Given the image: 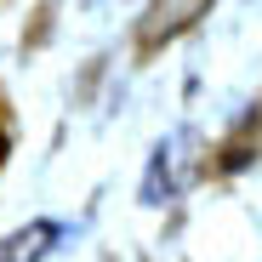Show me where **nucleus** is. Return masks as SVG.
I'll list each match as a JSON object with an SVG mask.
<instances>
[{"instance_id":"1","label":"nucleus","mask_w":262,"mask_h":262,"mask_svg":"<svg viewBox=\"0 0 262 262\" xmlns=\"http://www.w3.org/2000/svg\"><path fill=\"white\" fill-rule=\"evenodd\" d=\"M57 234H63V223L40 216V223H29V228H17V234L0 239V262H40V256L57 245Z\"/></svg>"}]
</instances>
